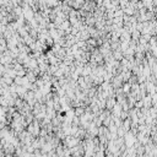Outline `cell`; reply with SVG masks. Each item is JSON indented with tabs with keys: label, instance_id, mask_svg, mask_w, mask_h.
<instances>
[{
	"label": "cell",
	"instance_id": "6da1fadb",
	"mask_svg": "<svg viewBox=\"0 0 157 157\" xmlns=\"http://www.w3.org/2000/svg\"><path fill=\"white\" fill-rule=\"evenodd\" d=\"M130 88H131V85L129 84V82H123V85H122V91H123V93L124 95H128L130 93Z\"/></svg>",
	"mask_w": 157,
	"mask_h": 157
},
{
	"label": "cell",
	"instance_id": "7a4b0ae2",
	"mask_svg": "<svg viewBox=\"0 0 157 157\" xmlns=\"http://www.w3.org/2000/svg\"><path fill=\"white\" fill-rule=\"evenodd\" d=\"M1 148H3V145H1V143H0V150H1Z\"/></svg>",
	"mask_w": 157,
	"mask_h": 157
}]
</instances>
